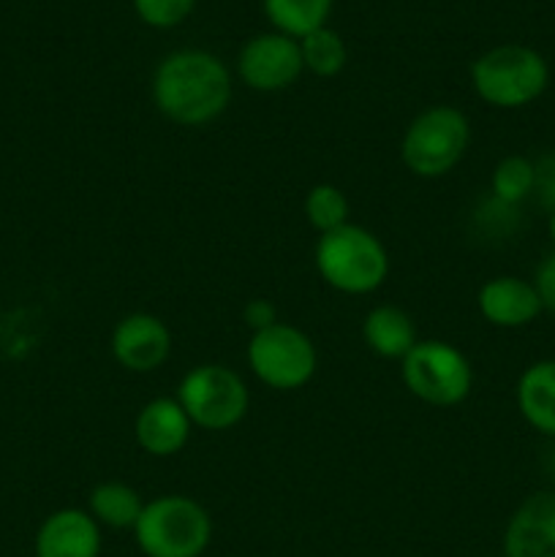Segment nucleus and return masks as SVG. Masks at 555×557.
Returning a JSON list of instances; mask_svg holds the SVG:
<instances>
[{"instance_id":"obj_1","label":"nucleus","mask_w":555,"mask_h":557,"mask_svg":"<svg viewBox=\"0 0 555 557\" xmlns=\"http://www.w3.org/2000/svg\"><path fill=\"white\" fill-rule=\"evenodd\" d=\"M152 101L172 123L196 128L226 112L232 101V74L218 54L205 49H177L158 63Z\"/></svg>"},{"instance_id":"obj_2","label":"nucleus","mask_w":555,"mask_h":557,"mask_svg":"<svg viewBox=\"0 0 555 557\" xmlns=\"http://www.w3.org/2000/svg\"><path fill=\"white\" fill-rule=\"evenodd\" d=\"M316 270L335 292L362 297L384 286L390 275V253L373 232L357 223H346L319 237Z\"/></svg>"},{"instance_id":"obj_3","label":"nucleus","mask_w":555,"mask_h":557,"mask_svg":"<svg viewBox=\"0 0 555 557\" xmlns=\"http://www.w3.org/2000/svg\"><path fill=\"white\" fill-rule=\"evenodd\" d=\"M471 85L490 107L522 109L547 90L550 65L526 44H501L473 60Z\"/></svg>"},{"instance_id":"obj_4","label":"nucleus","mask_w":555,"mask_h":557,"mask_svg":"<svg viewBox=\"0 0 555 557\" xmlns=\"http://www.w3.org/2000/svg\"><path fill=\"white\" fill-rule=\"evenodd\" d=\"M134 536L147 557H199L212 542V520L188 495H161L145 504Z\"/></svg>"},{"instance_id":"obj_5","label":"nucleus","mask_w":555,"mask_h":557,"mask_svg":"<svg viewBox=\"0 0 555 557\" xmlns=\"http://www.w3.org/2000/svg\"><path fill=\"white\" fill-rule=\"evenodd\" d=\"M471 145V123L455 107H430L408 123L400 139V158L417 177L439 180L449 174Z\"/></svg>"},{"instance_id":"obj_6","label":"nucleus","mask_w":555,"mask_h":557,"mask_svg":"<svg viewBox=\"0 0 555 557\" xmlns=\"http://www.w3.org/2000/svg\"><path fill=\"white\" fill-rule=\"evenodd\" d=\"M400 375L414 397L435 408L460 406L473 389L471 362L446 341H419L400 359Z\"/></svg>"},{"instance_id":"obj_7","label":"nucleus","mask_w":555,"mask_h":557,"mask_svg":"<svg viewBox=\"0 0 555 557\" xmlns=\"http://www.w3.org/2000/svg\"><path fill=\"white\" fill-rule=\"evenodd\" d=\"M248 368L264 386L278 392L303 389L319 368V351L303 330L292 324L267 326L250 335Z\"/></svg>"},{"instance_id":"obj_8","label":"nucleus","mask_w":555,"mask_h":557,"mask_svg":"<svg viewBox=\"0 0 555 557\" xmlns=\"http://www.w3.org/2000/svg\"><path fill=\"white\" fill-rule=\"evenodd\" d=\"M177 400L194 428L212 433L243 422L250 406L248 386L226 364H199L188 370L177 386Z\"/></svg>"},{"instance_id":"obj_9","label":"nucleus","mask_w":555,"mask_h":557,"mask_svg":"<svg viewBox=\"0 0 555 557\" xmlns=\"http://www.w3.org/2000/svg\"><path fill=\"white\" fill-rule=\"evenodd\" d=\"M305 71L299 41L283 33H261L254 36L237 58V74L250 90L278 92L292 87Z\"/></svg>"},{"instance_id":"obj_10","label":"nucleus","mask_w":555,"mask_h":557,"mask_svg":"<svg viewBox=\"0 0 555 557\" xmlns=\"http://www.w3.org/2000/svg\"><path fill=\"white\" fill-rule=\"evenodd\" d=\"M172 354V332L158 315L131 313L112 332V357L128 373H152Z\"/></svg>"},{"instance_id":"obj_11","label":"nucleus","mask_w":555,"mask_h":557,"mask_svg":"<svg viewBox=\"0 0 555 557\" xmlns=\"http://www.w3.org/2000/svg\"><path fill=\"white\" fill-rule=\"evenodd\" d=\"M506 557H555V490L533 493L517 506L504 531Z\"/></svg>"},{"instance_id":"obj_12","label":"nucleus","mask_w":555,"mask_h":557,"mask_svg":"<svg viewBox=\"0 0 555 557\" xmlns=\"http://www.w3.org/2000/svg\"><path fill=\"white\" fill-rule=\"evenodd\" d=\"M477 308L488 324L498 330H520L542 313V299L531 281L515 275L490 277L477 294Z\"/></svg>"},{"instance_id":"obj_13","label":"nucleus","mask_w":555,"mask_h":557,"mask_svg":"<svg viewBox=\"0 0 555 557\" xmlns=\"http://www.w3.org/2000/svg\"><path fill=\"white\" fill-rule=\"evenodd\" d=\"M101 525L90 511L60 509L41 522L36 533V557H98Z\"/></svg>"},{"instance_id":"obj_14","label":"nucleus","mask_w":555,"mask_h":557,"mask_svg":"<svg viewBox=\"0 0 555 557\" xmlns=\"http://www.w3.org/2000/svg\"><path fill=\"white\" fill-rule=\"evenodd\" d=\"M190 419L177 397H156L136 413L134 435L141 451L152 457H172L188 444Z\"/></svg>"},{"instance_id":"obj_15","label":"nucleus","mask_w":555,"mask_h":557,"mask_svg":"<svg viewBox=\"0 0 555 557\" xmlns=\"http://www.w3.org/2000/svg\"><path fill=\"white\" fill-rule=\"evenodd\" d=\"M515 395L522 419L542 435L555 438V359L528 364Z\"/></svg>"},{"instance_id":"obj_16","label":"nucleus","mask_w":555,"mask_h":557,"mask_svg":"<svg viewBox=\"0 0 555 557\" xmlns=\"http://www.w3.org/2000/svg\"><path fill=\"white\" fill-rule=\"evenodd\" d=\"M362 337L373 354L384 359H403L417 346L414 319L397 305H379L362 321Z\"/></svg>"},{"instance_id":"obj_17","label":"nucleus","mask_w":555,"mask_h":557,"mask_svg":"<svg viewBox=\"0 0 555 557\" xmlns=\"http://www.w3.org/2000/svg\"><path fill=\"white\" fill-rule=\"evenodd\" d=\"M145 511V500L131 484L125 482H101L90 493V515L98 525L114 528V531H134Z\"/></svg>"},{"instance_id":"obj_18","label":"nucleus","mask_w":555,"mask_h":557,"mask_svg":"<svg viewBox=\"0 0 555 557\" xmlns=\"http://www.w3.org/2000/svg\"><path fill=\"white\" fill-rule=\"evenodd\" d=\"M332 0H264V14L278 33L303 38L326 25Z\"/></svg>"},{"instance_id":"obj_19","label":"nucleus","mask_w":555,"mask_h":557,"mask_svg":"<svg viewBox=\"0 0 555 557\" xmlns=\"http://www.w3.org/2000/svg\"><path fill=\"white\" fill-rule=\"evenodd\" d=\"M533 183H536L533 161H528L526 156H506L495 163L493 177H490V194L504 205L520 207L533 194Z\"/></svg>"},{"instance_id":"obj_20","label":"nucleus","mask_w":555,"mask_h":557,"mask_svg":"<svg viewBox=\"0 0 555 557\" xmlns=\"http://www.w3.org/2000/svg\"><path fill=\"white\" fill-rule=\"evenodd\" d=\"M299 52H303V65L316 76H337L346 69V44L330 27H319V30L308 33L299 38Z\"/></svg>"},{"instance_id":"obj_21","label":"nucleus","mask_w":555,"mask_h":557,"mask_svg":"<svg viewBox=\"0 0 555 557\" xmlns=\"http://www.w3.org/2000/svg\"><path fill=\"white\" fill-rule=\"evenodd\" d=\"M348 212H351V207H348L346 194L332 183L313 185L305 196V218L319 234L346 226Z\"/></svg>"},{"instance_id":"obj_22","label":"nucleus","mask_w":555,"mask_h":557,"mask_svg":"<svg viewBox=\"0 0 555 557\" xmlns=\"http://www.w3.org/2000/svg\"><path fill=\"white\" fill-rule=\"evenodd\" d=\"M196 0H134V11L145 25L166 30L185 22L194 11Z\"/></svg>"},{"instance_id":"obj_23","label":"nucleus","mask_w":555,"mask_h":557,"mask_svg":"<svg viewBox=\"0 0 555 557\" xmlns=\"http://www.w3.org/2000/svg\"><path fill=\"white\" fill-rule=\"evenodd\" d=\"M536 169V183H533V196L539 199V205L547 212H555V150H550L547 156L539 158L533 163Z\"/></svg>"},{"instance_id":"obj_24","label":"nucleus","mask_w":555,"mask_h":557,"mask_svg":"<svg viewBox=\"0 0 555 557\" xmlns=\"http://www.w3.org/2000/svg\"><path fill=\"white\" fill-rule=\"evenodd\" d=\"M531 283L536 288L539 299H542V308L555 313V250L550 256H544Z\"/></svg>"},{"instance_id":"obj_25","label":"nucleus","mask_w":555,"mask_h":557,"mask_svg":"<svg viewBox=\"0 0 555 557\" xmlns=\"http://www.w3.org/2000/svg\"><path fill=\"white\" fill-rule=\"evenodd\" d=\"M243 321L250 326V332L267 330V326L278 324V310L270 299H250L243 308Z\"/></svg>"},{"instance_id":"obj_26","label":"nucleus","mask_w":555,"mask_h":557,"mask_svg":"<svg viewBox=\"0 0 555 557\" xmlns=\"http://www.w3.org/2000/svg\"><path fill=\"white\" fill-rule=\"evenodd\" d=\"M547 232H550V239H553V245H555V212H550V221H547Z\"/></svg>"}]
</instances>
